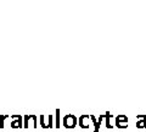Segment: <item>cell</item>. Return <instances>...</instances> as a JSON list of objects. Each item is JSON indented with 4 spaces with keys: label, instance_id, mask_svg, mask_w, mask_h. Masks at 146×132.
Wrapping results in <instances>:
<instances>
[{
    "label": "cell",
    "instance_id": "obj_1",
    "mask_svg": "<svg viewBox=\"0 0 146 132\" xmlns=\"http://www.w3.org/2000/svg\"><path fill=\"white\" fill-rule=\"evenodd\" d=\"M62 125L66 129H74L78 125V117L76 115H72V114H67L62 119Z\"/></svg>",
    "mask_w": 146,
    "mask_h": 132
},
{
    "label": "cell",
    "instance_id": "obj_2",
    "mask_svg": "<svg viewBox=\"0 0 146 132\" xmlns=\"http://www.w3.org/2000/svg\"><path fill=\"white\" fill-rule=\"evenodd\" d=\"M11 121V129H22L23 127V117L22 115H10Z\"/></svg>",
    "mask_w": 146,
    "mask_h": 132
},
{
    "label": "cell",
    "instance_id": "obj_3",
    "mask_svg": "<svg viewBox=\"0 0 146 132\" xmlns=\"http://www.w3.org/2000/svg\"><path fill=\"white\" fill-rule=\"evenodd\" d=\"M90 124H91L90 115H80L78 117V126L80 127V129H83V130L89 129Z\"/></svg>",
    "mask_w": 146,
    "mask_h": 132
},
{
    "label": "cell",
    "instance_id": "obj_4",
    "mask_svg": "<svg viewBox=\"0 0 146 132\" xmlns=\"http://www.w3.org/2000/svg\"><path fill=\"white\" fill-rule=\"evenodd\" d=\"M102 119H104V115H101V116H100V119L96 121V119H95V116H94V115H90V120H91V122H93V124H94V126H95L94 132H99V129H100V124H101Z\"/></svg>",
    "mask_w": 146,
    "mask_h": 132
},
{
    "label": "cell",
    "instance_id": "obj_5",
    "mask_svg": "<svg viewBox=\"0 0 146 132\" xmlns=\"http://www.w3.org/2000/svg\"><path fill=\"white\" fill-rule=\"evenodd\" d=\"M61 111H60V109H56L55 110V127L56 129H60V126H61Z\"/></svg>",
    "mask_w": 146,
    "mask_h": 132
},
{
    "label": "cell",
    "instance_id": "obj_6",
    "mask_svg": "<svg viewBox=\"0 0 146 132\" xmlns=\"http://www.w3.org/2000/svg\"><path fill=\"white\" fill-rule=\"evenodd\" d=\"M6 119H10V115H0V129H4V126H5V120Z\"/></svg>",
    "mask_w": 146,
    "mask_h": 132
},
{
    "label": "cell",
    "instance_id": "obj_7",
    "mask_svg": "<svg viewBox=\"0 0 146 132\" xmlns=\"http://www.w3.org/2000/svg\"><path fill=\"white\" fill-rule=\"evenodd\" d=\"M29 120H31L29 115H25V116H23V127H25V129H27V127H28Z\"/></svg>",
    "mask_w": 146,
    "mask_h": 132
},
{
    "label": "cell",
    "instance_id": "obj_8",
    "mask_svg": "<svg viewBox=\"0 0 146 132\" xmlns=\"http://www.w3.org/2000/svg\"><path fill=\"white\" fill-rule=\"evenodd\" d=\"M48 119H49V126H50V129H52V127L55 126L54 125V115H48Z\"/></svg>",
    "mask_w": 146,
    "mask_h": 132
},
{
    "label": "cell",
    "instance_id": "obj_9",
    "mask_svg": "<svg viewBox=\"0 0 146 132\" xmlns=\"http://www.w3.org/2000/svg\"><path fill=\"white\" fill-rule=\"evenodd\" d=\"M106 115H107V116H106V126L110 129V127H111V125H110V117H111V116H110V114H108V113L106 114Z\"/></svg>",
    "mask_w": 146,
    "mask_h": 132
}]
</instances>
